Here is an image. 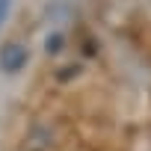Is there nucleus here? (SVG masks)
Masks as SVG:
<instances>
[{
    "label": "nucleus",
    "mask_w": 151,
    "mask_h": 151,
    "mask_svg": "<svg viewBox=\"0 0 151 151\" xmlns=\"http://www.w3.org/2000/svg\"><path fill=\"white\" fill-rule=\"evenodd\" d=\"M27 59H30V50L21 42H6L3 47H0V71H6V74L21 71L27 65Z\"/></svg>",
    "instance_id": "nucleus-1"
},
{
    "label": "nucleus",
    "mask_w": 151,
    "mask_h": 151,
    "mask_svg": "<svg viewBox=\"0 0 151 151\" xmlns=\"http://www.w3.org/2000/svg\"><path fill=\"white\" fill-rule=\"evenodd\" d=\"M9 12H12V0H0V30L9 21Z\"/></svg>",
    "instance_id": "nucleus-2"
},
{
    "label": "nucleus",
    "mask_w": 151,
    "mask_h": 151,
    "mask_svg": "<svg viewBox=\"0 0 151 151\" xmlns=\"http://www.w3.org/2000/svg\"><path fill=\"white\" fill-rule=\"evenodd\" d=\"M59 47H62V36H59V33H53V36L47 39V50H50V53H56Z\"/></svg>",
    "instance_id": "nucleus-3"
}]
</instances>
